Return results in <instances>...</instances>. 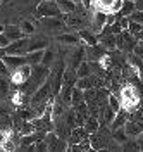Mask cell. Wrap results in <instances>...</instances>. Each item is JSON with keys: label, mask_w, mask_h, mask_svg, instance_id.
<instances>
[{"label": "cell", "mask_w": 143, "mask_h": 152, "mask_svg": "<svg viewBox=\"0 0 143 152\" xmlns=\"http://www.w3.org/2000/svg\"><path fill=\"white\" fill-rule=\"evenodd\" d=\"M124 132L128 133V137H140V135H142L143 133V126L142 124H138L136 123V121H133V119H128V121H126V123H124Z\"/></svg>", "instance_id": "cell-14"}, {"label": "cell", "mask_w": 143, "mask_h": 152, "mask_svg": "<svg viewBox=\"0 0 143 152\" xmlns=\"http://www.w3.org/2000/svg\"><path fill=\"white\" fill-rule=\"evenodd\" d=\"M74 2H79V0H74Z\"/></svg>", "instance_id": "cell-46"}, {"label": "cell", "mask_w": 143, "mask_h": 152, "mask_svg": "<svg viewBox=\"0 0 143 152\" xmlns=\"http://www.w3.org/2000/svg\"><path fill=\"white\" fill-rule=\"evenodd\" d=\"M4 62H5L7 67L12 71V69L23 66V64H28V59H26V54H24V56H10V54H5Z\"/></svg>", "instance_id": "cell-12"}, {"label": "cell", "mask_w": 143, "mask_h": 152, "mask_svg": "<svg viewBox=\"0 0 143 152\" xmlns=\"http://www.w3.org/2000/svg\"><path fill=\"white\" fill-rule=\"evenodd\" d=\"M85 50H86V61H90V62H100V59L109 54V50L100 43H95V45H86L85 43Z\"/></svg>", "instance_id": "cell-7"}, {"label": "cell", "mask_w": 143, "mask_h": 152, "mask_svg": "<svg viewBox=\"0 0 143 152\" xmlns=\"http://www.w3.org/2000/svg\"><path fill=\"white\" fill-rule=\"evenodd\" d=\"M9 75H10V69L4 62V59H0V76H9Z\"/></svg>", "instance_id": "cell-33"}, {"label": "cell", "mask_w": 143, "mask_h": 152, "mask_svg": "<svg viewBox=\"0 0 143 152\" xmlns=\"http://www.w3.org/2000/svg\"><path fill=\"white\" fill-rule=\"evenodd\" d=\"M48 47V38L43 37V35H31L29 37V45H28V52H33V50H45Z\"/></svg>", "instance_id": "cell-10"}, {"label": "cell", "mask_w": 143, "mask_h": 152, "mask_svg": "<svg viewBox=\"0 0 143 152\" xmlns=\"http://www.w3.org/2000/svg\"><path fill=\"white\" fill-rule=\"evenodd\" d=\"M36 18H64L55 0H41L36 7Z\"/></svg>", "instance_id": "cell-1"}, {"label": "cell", "mask_w": 143, "mask_h": 152, "mask_svg": "<svg viewBox=\"0 0 143 152\" xmlns=\"http://www.w3.org/2000/svg\"><path fill=\"white\" fill-rule=\"evenodd\" d=\"M54 62H55V54H54V50H52V48H45L40 64H43V66H47V67H52Z\"/></svg>", "instance_id": "cell-23"}, {"label": "cell", "mask_w": 143, "mask_h": 152, "mask_svg": "<svg viewBox=\"0 0 143 152\" xmlns=\"http://www.w3.org/2000/svg\"><path fill=\"white\" fill-rule=\"evenodd\" d=\"M110 26H112V33H114V35H119V33H123V26L119 24V21H115L114 24H110Z\"/></svg>", "instance_id": "cell-36"}, {"label": "cell", "mask_w": 143, "mask_h": 152, "mask_svg": "<svg viewBox=\"0 0 143 152\" xmlns=\"http://www.w3.org/2000/svg\"><path fill=\"white\" fill-rule=\"evenodd\" d=\"M112 137H114V140L117 143H124L126 140H128V133L124 132V128H123V130H121V128L112 130Z\"/></svg>", "instance_id": "cell-28"}, {"label": "cell", "mask_w": 143, "mask_h": 152, "mask_svg": "<svg viewBox=\"0 0 143 152\" xmlns=\"http://www.w3.org/2000/svg\"><path fill=\"white\" fill-rule=\"evenodd\" d=\"M136 142H138V145H140V151H143V133L140 135V138H138Z\"/></svg>", "instance_id": "cell-40"}, {"label": "cell", "mask_w": 143, "mask_h": 152, "mask_svg": "<svg viewBox=\"0 0 143 152\" xmlns=\"http://www.w3.org/2000/svg\"><path fill=\"white\" fill-rule=\"evenodd\" d=\"M35 151H36V152H45V151H48L47 142H45V140H40V142H36V143H35Z\"/></svg>", "instance_id": "cell-32"}, {"label": "cell", "mask_w": 143, "mask_h": 152, "mask_svg": "<svg viewBox=\"0 0 143 152\" xmlns=\"http://www.w3.org/2000/svg\"><path fill=\"white\" fill-rule=\"evenodd\" d=\"M31 69H33L31 64H23V66L12 69L10 75H9L12 86H23L24 85V83L28 81V78L31 76Z\"/></svg>", "instance_id": "cell-2"}, {"label": "cell", "mask_w": 143, "mask_h": 152, "mask_svg": "<svg viewBox=\"0 0 143 152\" xmlns=\"http://www.w3.org/2000/svg\"><path fill=\"white\" fill-rule=\"evenodd\" d=\"M4 28H5V26H2V24H0V33H2V31H4Z\"/></svg>", "instance_id": "cell-45"}, {"label": "cell", "mask_w": 143, "mask_h": 152, "mask_svg": "<svg viewBox=\"0 0 143 152\" xmlns=\"http://www.w3.org/2000/svg\"><path fill=\"white\" fill-rule=\"evenodd\" d=\"M19 28H21V31L24 33V37H31V35H35V31H36L35 23H31L29 19H21Z\"/></svg>", "instance_id": "cell-21"}, {"label": "cell", "mask_w": 143, "mask_h": 152, "mask_svg": "<svg viewBox=\"0 0 143 152\" xmlns=\"http://www.w3.org/2000/svg\"><path fill=\"white\" fill-rule=\"evenodd\" d=\"M136 43H138V38L134 37L129 29H123V33L117 35V50L133 52Z\"/></svg>", "instance_id": "cell-4"}, {"label": "cell", "mask_w": 143, "mask_h": 152, "mask_svg": "<svg viewBox=\"0 0 143 152\" xmlns=\"http://www.w3.org/2000/svg\"><path fill=\"white\" fill-rule=\"evenodd\" d=\"M142 26H143L142 23H136V21H131V19H129V26H128V29H129L134 37H136V35H138V31L142 29Z\"/></svg>", "instance_id": "cell-31"}, {"label": "cell", "mask_w": 143, "mask_h": 152, "mask_svg": "<svg viewBox=\"0 0 143 152\" xmlns=\"http://www.w3.org/2000/svg\"><path fill=\"white\" fill-rule=\"evenodd\" d=\"M117 21L123 26V29H128V26H129V18H117Z\"/></svg>", "instance_id": "cell-37"}, {"label": "cell", "mask_w": 143, "mask_h": 152, "mask_svg": "<svg viewBox=\"0 0 143 152\" xmlns=\"http://www.w3.org/2000/svg\"><path fill=\"white\" fill-rule=\"evenodd\" d=\"M59 4V7H60V10H62V14H69V12H74V9H76L78 2H74V0H55Z\"/></svg>", "instance_id": "cell-22"}, {"label": "cell", "mask_w": 143, "mask_h": 152, "mask_svg": "<svg viewBox=\"0 0 143 152\" xmlns=\"http://www.w3.org/2000/svg\"><path fill=\"white\" fill-rule=\"evenodd\" d=\"M41 19V28L47 33H64L67 28V23L64 18H40Z\"/></svg>", "instance_id": "cell-3"}, {"label": "cell", "mask_w": 143, "mask_h": 152, "mask_svg": "<svg viewBox=\"0 0 143 152\" xmlns=\"http://www.w3.org/2000/svg\"><path fill=\"white\" fill-rule=\"evenodd\" d=\"M123 151H140V145L138 142H131V140H126L123 143V147H121Z\"/></svg>", "instance_id": "cell-29"}, {"label": "cell", "mask_w": 143, "mask_h": 152, "mask_svg": "<svg viewBox=\"0 0 143 152\" xmlns=\"http://www.w3.org/2000/svg\"><path fill=\"white\" fill-rule=\"evenodd\" d=\"M4 114H7V113H5V109H2V107H0V116H4Z\"/></svg>", "instance_id": "cell-44"}, {"label": "cell", "mask_w": 143, "mask_h": 152, "mask_svg": "<svg viewBox=\"0 0 143 152\" xmlns=\"http://www.w3.org/2000/svg\"><path fill=\"white\" fill-rule=\"evenodd\" d=\"M83 126H85L86 132L91 135V133H95L97 130L100 128V119H98V118H95V116H88V119L85 121V124H83Z\"/></svg>", "instance_id": "cell-20"}, {"label": "cell", "mask_w": 143, "mask_h": 152, "mask_svg": "<svg viewBox=\"0 0 143 152\" xmlns=\"http://www.w3.org/2000/svg\"><path fill=\"white\" fill-rule=\"evenodd\" d=\"M136 9V5H134V0H124L123 5H121V9L117 12V18H129V14Z\"/></svg>", "instance_id": "cell-17"}, {"label": "cell", "mask_w": 143, "mask_h": 152, "mask_svg": "<svg viewBox=\"0 0 143 152\" xmlns=\"http://www.w3.org/2000/svg\"><path fill=\"white\" fill-rule=\"evenodd\" d=\"M136 38H138V40H142V42H143V26H142V29L138 31V35H136Z\"/></svg>", "instance_id": "cell-41"}, {"label": "cell", "mask_w": 143, "mask_h": 152, "mask_svg": "<svg viewBox=\"0 0 143 152\" xmlns=\"http://www.w3.org/2000/svg\"><path fill=\"white\" fill-rule=\"evenodd\" d=\"M86 61V50H85V43H79L74 47L73 50V54L69 56V62H67V67H71V69H78L79 64Z\"/></svg>", "instance_id": "cell-8"}, {"label": "cell", "mask_w": 143, "mask_h": 152, "mask_svg": "<svg viewBox=\"0 0 143 152\" xmlns=\"http://www.w3.org/2000/svg\"><path fill=\"white\" fill-rule=\"evenodd\" d=\"M78 35L81 37V40L85 42L86 45H95V43H98V37H97L95 33L88 31V29H79Z\"/></svg>", "instance_id": "cell-18"}, {"label": "cell", "mask_w": 143, "mask_h": 152, "mask_svg": "<svg viewBox=\"0 0 143 152\" xmlns=\"http://www.w3.org/2000/svg\"><path fill=\"white\" fill-rule=\"evenodd\" d=\"M78 73V78H86V76L91 75V66H90V62L88 61H83L81 64H79V67L76 69Z\"/></svg>", "instance_id": "cell-26"}, {"label": "cell", "mask_w": 143, "mask_h": 152, "mask_svg": "<svg viewBox=\"0 0 143 152\" xmlns=\"http://www.w3.org/2000/svg\"><path fill=\"white\" fill-rule=\"evenodd\" d=\"M134 5H136V9L143 10V0H134Z\"/></svg>", "instance_id": "cell-39"}, {"label": "cell", "mask_w": 143, "mask_h": 152, "mask_svg": "<svg viewBox=\"0 0 143 152\" xmlns=\"http://www.w3.org/2000/svg\"><path fill=\"white\" fill-rule=\"evenodd\" d=\"M109 105L114 109L115 113L123 109V105H121V99H119L115 94H112V92H110V95H109Z\"/></svg>", "instance_id": "cell-27"}, {"label": "cell", "mask_w": 143, "mask_h": 152, "mask_svg": "<svg viewBox=\"0 0 143 152\" xmlns=\"http://www.w3.org/2000/svg\"><path fill=\"white\" fill-rule=\"evenodd\" d=\"M83 102H85V90L79 88V86H74V90H73V97H71V105L76 107V105L83 104Z\"/></svg>", "instance_id": "cell-19"}, {"label": "cell", "mask_w": 143, "mask_h": 152, "mask_svg": "<svg viewBox=\"0 0 143 152\" xmlns=\"http://www.w3.org/2000/svg\"><path fill=\"white\" fill-rule=\"evenodd\" d=\"M4 35L9 38L10 42H14V40H19V38L24 37V33L21 31L19 24H17V26H16V24H9V26H5V28H4Z\"/></svg>", "instance_id": "cell-15"}, {"label": "cell", "mask_w": 143, "mask_h": 152, "mask_svg": "<svg viewBox=\"0 0 143 152\" xmlns=\"http://www.w3.org/2000/svg\"><path fill=\"white\" fill-rule=\"evenodd\" d=\"M83 5H85L86 9H91V4H93V0H79Z\"/></svg>", "instance_id": "cell-38"}, {"label": "cell", "mask_w": 143, "mask_h": 152, "mask_svg": "<svg viewBox=\"0 0 143 152\" xmlns=\"http://www.w3.org/2000/svg\"><path fill=\"white\" fill-rule=\"evenodd\" d=\"M105 24H107V12L95 9V12H93V21H91V26H93V29L98 33V31L104 28Z\"/></svg>", "instance_id": "cell-13"}, {"label": "cell", "mask_w": 143, "mask_h": 152, "mask_svg": "<svg viewBox=\"0 0 143 152\" xmlns=\"http://www.w3.org/2000/svg\"><path fill=\"white\" fill-rule=\"evenodd\" d=\"M90 143L93 151H102L109 147V137L105 135V124H100V128L90 135Z\"/></svg>", "instance_id": "cell-5"}, {"label": "cell", "mask_w": 143, "mask_h": 152, "mask_svg": "<svg viewBox=\"0 0 143 152\" xmlns=\"http://www.w3.org/2000/svg\"><path fill=\"white\" fill-rule=\"evenodd\" d=\"M9 43H10V40L5 37V35H4V31H2V33H0V47L5 48L7 45H9Z\"/></svg>", "instance_id": "cell-35"}, {"label": "cell", "mask_w": 143, "mask_h": 152, "mask_svg": "<svg viewBox=\"0 0 143 152\" xmlns=\"http://www.w3.org/2000/svg\"><path fill=\"white\" fill-rule=\"evenodd\" d=\"M41 57H43V50H33V52H28V54H26L28 64H31V66L40 64V62H41Z\"/></svg>", "instance_id": "cell-25"}, {"label": "cell", "mask_w": 143, "mask_h": 152, "mask_svg": "<svg viewBox=\"0 0 143 152\" xmlns=\"http://www.w3.org/2000/svg\"><path fill=\"white\" fill-rule=\"evenodd\" d=\"M55 40L59 43H62V45H73V47H76L79 43H85L78 33H60V35H57Z\"/></svg>", "instance_id": "cell-9"}, {"label": "cell", "mask_w": 143, "mask_h": 152, "mask_svg": "<svg viewBox=\"0 0 143 152\" xmlns=\"http://www.w3.org/2000/svg\"><path fill=\"white\" fill-rule=\"evenodd\" d=\"M90 137V133L85 130V126H74L73 130H71V135H69V138H67V142L69 143H79L83 142L85 138Z\"/></svg>", "instance_id": "cell-11"}, {"label": "cell", "mask_w": 143, "mask_h": 152, "mask_svg": "<svg viewBox=\"0 0 143 152\" xmlns=\"http://www.w3.org/2000/svg\"><path fill=\"white\" fill-rule=\"evenodd\" d=\"M129 19H131V21H136V23H142V24H143V10L134 9L133 12L129 14Z\"/></svg>", "instance_id": "cell-30"}, {"label": "cell", "mask_w": 143, "mask_h": 152, "mask_svg": "<svg viewBox=\"0 0 143 152\" xmlns=\"http://www.w3.org/2000/svg\"><path fill=\"white\" fill-rule=\"evenodd\" d=\"M138 76H140V81L143 83V67L140 69V71H138Z\"/></svg>", "instance_id": "cell-43"}, {"label": "cell", "mask_w": 143, "mask_h": 152, "mask_svg": "<svg viewBox=\"0 0 143 152\" xmlns=\"http://www.w3.org/2000/svg\"><path fill=\"white\" fill-rule=\"evenodd\" d=\"M10 78L9 76H0V97H7L10 94Z\"/></svg>", "instance_id": "cell-24"}, {"label": "cell", "mask_w": 143, "mask_h": 152, "mask_svg": "<svg viewBox=\"0 0 143 152\" xmlns=\"http://www.w3.org/2000/svg\"><path fill=\"white\" fill-rule=\"evenodd\" d=\"M28 45H29L28 37L14 40V42H10L9 45L5 47V54H10V56H24V54H28Z\"/></svg>", "instance_id": "cell-6"}, {"label": "cell", "mask_w": 143, "mask_h": 152, "mask_svg": "<svg viewBox=\"0 0 143 152\" xmlns=\"http://www.w3.org/2000/svg\"><path fill=\"white\" fill-rule=\"evenodd\" d=\"M4 57H5V48L0 47V59H4Z\"/></svg>", "instance_id": "cell-42"}, {"label": "cell", "mask_w": 143, "mask_h": 152, "mask_svg": "<svg viewBox=\"0 0 143 152\" xmlns=\"http://www.w3.org/2000/svg\"><path fill=\"white\" fill-rule=\"evenodd\" d=\"M126 121H128V113H126L124 109H121V111H117V113H115L114 121H112V123L109 124L110 132H112V130H117V128H123Z\"/></svg>", "instance_id": "cell-16"}, {"label": "cell", "mask_w": 143, "mask_h": 152, "mask_svg": "<svg viewBox=\"0 0 143 152\" xmlns=\"http://www.w3.org/2000/svg\"><path fill=\"white\" fill-rule=\"evenodd\" d=\"M0 4H2V0H0Z\"/></svg>", "instance_id": "cell-47"}, {"label": "cell", "mask_w": 143, "mask_h": 152, "mask_svg": "<svg viewBox=\"0 0 143 152\" xmlns=\"http://www.w3.org/2000/svg\"><path fill=\"white\" fill-rule=\"evenodd\" d=\"M133 52H134L138 57H142V59H143V42H142V40H138V43L134 45V50H133Z\"/></svg>", "instance_id": "cell-34"}]
</instances>
